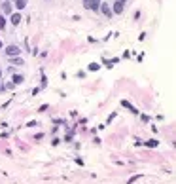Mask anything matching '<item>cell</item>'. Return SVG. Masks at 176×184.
<instances>
[{"mask_svg": "<svg viewBox=\"0 0 176 184\" xmlns=\"http://www.w3.org/2000/svg\"><path fill=\"white\" fill-rule=\"evenodd\" d=\"M27 4H29V0H15V8L17 10H23Z\"/></svg>", "mask_w": 176, "mask_h": 184, "instance_id": "obj_6", "label": "cell"}, {"mask_svg": "<svg viewBox=\"0 0 176 184\" xmlns=\"http://www.w3.org/2000/svg\"><path fill=\"white\" fill-rule=\"evenodd\" d=\"M10 21H11V25H19L21 23V15H19V13H11Z\"/></svg>", "mask_w": 176, "mask_h": 184, "instance_id": "obj_5", "label": "cell"}, {"mask_svg": "<svg viewBox=\"0 0 176 184\" xmlns=\"http://www.w3.org/2000/svg\"><path fill=\"white\" fill-rule=\"evenodd\" d=\"M98 68H101V65H97V63H91L89 65V70H98Z\"/></svg>", "mask_w": 176, "mask_h": 184, "instance_id": "obj_12", "label": "cell"}, {"mask_svg": "<svg viewBox=\"0 0 176 184\" xmlns=\"http://www.w3.org/2000/svg\"><path fill=\"white\" fill-rule=\"evenodd\" d=\"M2 46H4V44H2V40H0V49H2Z\"/></svg>", "mask_w": 176, "mask_h": 184, "instance_id": "obj_14", "label": "cell"}, {"mask_svg": "<svg viewBox=\"0 0 176 184\" xmlns=\"http://www.w3.org/2000/svg\"><path fill=\"white\" fill-rule=\"evenodd\" d=\"M11 63H13V65H17V67H21V65H23V59H19V57H11Z\"/></svg>", "mask_w": 176, "mask_h": 184, "instance_id": "obj_9", "label": "cell"}, {"mask_svg": "<svg viewBox=\"0 0 176 184\" xmlns=\"http://www.w3.org/2000/svg\"><path fill=\"white\" fill-rule=\"evenodd\" d=\"M121 107H127V108H129V110L133 112V114H138V110H136L135 107H133V104H129L127 101H121Z\"/></svg>", "mask_w": 176, "mask_h": 184, "instance_id": "obj_7", "label": "cell"}, {"mask_svg": "<svg viewBox=\"0 0 176 184\" xmlns=\"http://www.w3.org/2000/svg\"><path fill=\"white\" fill-rule=\"evenodd\" d=\"M101 0H87L85 2V8L87 10H93V12H98V8H101Z\"/></svg>", "mask_w": 176, "mask_h": 184, "instance_id": "obj_2", "label": "cell"}, {"mask_svg": "<svg viewBox=\"0 0 176 184\" xmlns=\"http://www.w3.org/2000/svg\"><path fill=\"white\" fill-rule=\"evenodd\" d=\"M2 10H4L6 13H10V12H11V6H10V2H4V4H2Z\"/></svg>", "mask_w": 176, "mask_h": 184, "instance_id": "obj_10", "label": "cell"}, {"mask_svg": "<svg viewBox=\"0 0 176 184\" xmlns=\"http://www.w3.org/2000/svg\"><path fill=\"white\" fill-rule=\"evenodd\" d=\"M85 2H87V0H85Z\"/></svg>", "mask_w": 176, "mask_h": 184, "instance_id": "obj_16", "label": "cell"}, {"mask_svg": "<svg viewBox=\"0 0 176 184\" xmlns=\"http://www.w3.org/2000/svg\"><path fill=\"white\" fill-rule=\"evenodd\" d=\"M144 144H146V146H150V148H153V146H157L159 143H157V140H146Z\"/></svg>", "mask_w": 176, "mask_h": 184, "instance_id": "obj_11", "label": "cell"}, {"mask_svg": "<svg viewBox=\"0 0 176 184\" xmlns=\"http://www.w3.org/2000/svg\"><path fill=\"white\" fill-rule=\"evenodd\" d=\"M98 10H101V12H102V13H104V15H106V17H112V15H114L108 4H101V8H98Z\"/></svg>", "mask_w": 176, "mask_h": 184, "instance_id": "obj_3", "label": "cell"}, {"mask_svg": "<svg viewBox=\"0 0 176 184\" xmlns=\"http://www.w3.org/2000/svg\"><path fill=\"white\" fill-rule=\"evenodd\" d=\"M6 53H8L10 57H19L21 49H19V46H15V44H11V46H8V48H6Z\"/></svg>", "mask_w": 176, "mask_h": 184, "instance_id": "obj_1", "label": "cell"}, {"mask_svg": "<svg viewBox=\"0 0 176 184\" xmlns=\"http://www.w3.org/2000/svg\"><path fill=\"white\" fill-rule=\"evenodd\" d=\"M0 78H2V70H0Z\"/></svg>", "mask_w": 176, "mask_h": 184, "instance_id": "obj_15", "label": "cell"}, {"mask_svg": "<svg viewBox=\"0 0 176 184\" xmlns=\"http://www.w3.org/2000/svg\"><path fill=\"white\" fill-rule=\"evenodd\" d=\"M121 12H123V2L117 0V2L114 4V8H112V13H121Z\"/></svg>", "mask_w": 176, "mask_h": 184, "instance_id": "obj_4", "label": "cell"}, {"mask_svg": "<svg viewBox=\"0 0 176 184\" xmlns=\"http://www.w3.org/2000/svg\"><path fill=\"white\" fill-rule=\"evenodd\" d=\"M6 27V19H4V15H0V29H4Z\"/></svg>", "mask_w": 176, "mask_h": 184, "instance_id": "obj_13", "label": "cell"}, {"mask_svg": "<svg viewBox=\"0 0 176 184\" xmlns=\"http://www.w3.org/2000/svg\"><path fill=\"white\" fill-rule=\"evenodd\" d=\"M11 80H13L11 84H13V86H15V84H23V80H25V78H23V76H21V74H15V76H13V78H11Z\"/></svg>", "mask_w": 176, "mask_h": 184, "instance_id": "obj_8", "label": "cell"}]
</instances>
